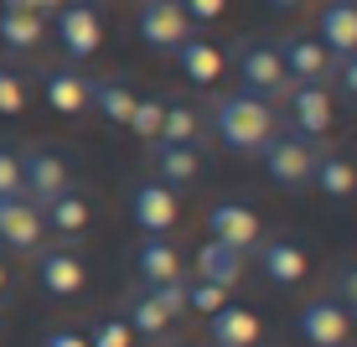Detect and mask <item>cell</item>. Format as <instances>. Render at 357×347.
<instances>
[{
	"instance_id": "1",
	"label": "cell",
	"mask_w": 357,
	"mask_h": 347,
	"mask_svg": "<svg viewBox=\"0 0 357 347\" xmlns=\"http://www.w3.org/2000/svg\"><path fill=\"white\" fill-rule=\"evenodd\" d=\"M213 135L233 156H259L280 135V115H275V104H264L254 94H223L213 104Z\"/></svg>"
},
{
	"instance_id": "2",
	"label": "cell",
	"mask_w": 357,
	"mask_h": 347,
	"mask_svg": "<svg viewBox=\"0 0 357 347\" xmlns=\"http://www.w3.org/2000/svg\"><path fill=\"white\" fill-rule=\"evenodd\" d=\"M316 156H321V140H305V135H295V130L275 135V140L259 151L264 177L275 182V187H285V192H305V187H311Z\"/></svg>"
},
{
	"instance_id": "3",
	"label": "cell",
	"mask_w": 357,
	"mask_h": 347,
	"mask_svg": "<svg viewBox=\"0 0 357 347\" xmlns=\"http://www.w3.org/2000/svg\"><path fill=\"white\" fill-rule=\"evenodd\" d=\"M233 68H238L243 94L264 98V104H275V98L290 94V73H285V63H280L275 42H249V36H243V42L233 47Z\"/></svg>"
},
{
	"instance_id": "4",
	"label": "cell",
	"mask_w": 357,
	"mask_h": 347,
	"mask_svg": "<svg viewBox=\"0 0 357 347\" xmlns=\"http://www.w3.org/2000/svg\"><path fill=\"white\" fill-rule=\"evenodd\" d=\"M135 31H140V42L155 47V52H176L197 27H192L187 10H181V0H140V10H135Z\"/></svg>"
},
{
	"instance_id": "5",
	"label": "cell",
	"mask_w": 357,
	"mask_h": 347,
	"mask_svg": "<svg viewBox=\"0 0 357 347\" xmlns=\"http://www.w3.org/2000/svg\"><path fill=\"white\" fill-rule=\"evenodd\" d=\"M337 98H331L326 83H295V89L285 94V119L295 135H305V140H321V135L331 130V119H337Z\"/></svg>"
},
{
	"instance_id": "6",
	"label": "cell",
	"mask_w": 357,
	"mask_h": 347,
	"mask_svg": "<svg viewBox=\"0 0 357 347\" xmlns=\"http://www.w3.org/2000/svg\"><path fill=\"white\" fill-rule=\"evenodd\" d=\"M52 27H57V42H63V52L73 57V63H89V57L104 47V21H98V6H63L52 16Z\"/></svg>"
},
{
	"instance_id": "7",
	"label": "cell",
	"mask_w": 357,
	"mask_h": 347,
	"mask_svg": "<svg viewBox=\"0 0 357 347\" xmlns=\"http://www.w3.org/2000/svg\"><path fill=\"white\" fill-rule=\"evenodd\" d=\"M130 218H135V228L145 233V239H166V228H176V218H181V202H176V192L161 187V182H140V187L130 192Z\"/></svg>"
},
{
	"instance_id": "8",
	"label": "cell",
	"mask_w": 357,
	"mask_h": 347,
	"mask_svg": "<svg viewBox=\"0 0 357 347\" xmlns=\"http://www.w3.org/2000/svg\"><path fill=\"white\" fill-rule=\"evenodd\" d=\"M68 187H73V171L57 151H42V145H36V151H21V192H26L36 207L63 197Z\"/></svg>"
},
{
	"instance_id": "9",
	"label": "cell",
	"mask_w": 357,
	"mask_h": 347,
	"mask_svg": "<svg viewBox=\"0 0 357 347\" xmlns=\"http://www.w3.org/2000/svg\"><path fill=\"white\" fill-rule=\"evenodd\" d=\"M42 207L31 202L26 192H16V197H0V244L6 249H16V254H36L42 249Z\"/></svg>"
},
{
	"instance_id": "10",
	"label": "cell",
	"mask_w": 357,
	"mask_h": 347,
	"mask_svg": "<svg viewBox=\"0 0 357 347\" xmlns=\"http://www.w3.org/2000/svg\"><path fill=\"white\" fill-rule=\"evenodd\" d=\"M207 228H213L218 244H228V249H238V254H249L254 244L264 239L259 213H254V207H243V202H218L213 213H207Z\"/></svg>"
},
{
	"instance_id": "11",
	"label": "cell",
	"mask_w": 357,
	"mask_h": 347,
	"mask_svg": "<svg viewBox=\"0 0 357 347\" xmlns=\"http://www.w3.org/2000/svg\"><path fill=\"white\" fill-rule=\"evenodd\" d=\"M295 332H301V342L311 347H342L352 332V311H342L337 301H311L301 306V316H295Z\"/></svg>"
},
{
	"instance_id": "12",
	"label": "cell",
	"mask_w": 357,
	"mask_h": 347,
	"mask_svg": "<svg viewBox=\"0 0 357 347\" xmlns=\"http://www.w3.org/2000/svg\"><path fill=\"white\" fill-rule=\"evenodd\" d=\"M275 52L290 73V89L295 83H326L331 78V57H326V47L316 42V36H280Z\"/></svg>"
},
{
	"instance_id": "13",
	"label": "cell",
	"mask_w": 357,
	"mask_h": 347,
	"mask_svg": "<svg viewBox=\"0 0 357 347\" xmlns=\"http://www.w3.org/2000/svg\"><path fill=\"white\" fill-rule=\"evenodd\" d=\"M316 42L326 47L331 63L357 57V0H331L321 16H316Z\"/></svg>"
},
{
	"instance_id": "14",
	"label": "cell",
	"mask_w": 357,
	"mask_h": 347,
	"mask_svg": "<svg viewBox=\"0 0 357 347\" xmlns=\"http://www.w3.org/2000/svg\"><path fill=\"white\" fill-rule=\"evenodd\" d=\"M254 254H259V270H264L269 285H301L305 270H311L305 249H301V244H290V239H259V244H254Z\"/></svg>"
},
{
	"instance_id": "15",
	"label": "cell",
	"mask_w": 357,
	"mask_h": 347,
	"mask_svg": "<svg viewBox=\"0 0 357 347\" xmlns=\"http://www.w3.org/2000/svg\"><path fill=\"white\" fill-rule=\"evenodd\" d=\"M42 94H47V109H52V115H83V109H89V78H83L73 63L47 68Z\"/></svg>"
},
{
	"instance_id": "16",
	"label": "cell",
	"mask_w": 357,
	"mask_h": 347,
	"mask_svg": "<svg viewBox=\"0 0 357 347\" xmlns=\"http://www.w3.org/2000/svg\"><path fill=\"white\" fill-rule=\"evenodd\" d=\"M36 285H42L47 295H57V301H73V295L83 290V259L68 254V249H47L36 259Z\"/></svg>"
},
{
	"instance_id": "17",
	"label": "cell",
	"mask_w": 357,
	"mask_h": 347,
	"mask_svg": "<svg viewBox=\"0 0 357 347\" xmlns=\"http://www.w3.org/2000/svg\"><path fill=\"white\" fill-rule=\"evenodd\" d=\"M259 316L249 306H223V311L207 316V337L213 347H259Z\"/></svg>"
},
{
	"instance_id": "18",
	"label": "cell",
	"mask_w": 357,
	"mask_h": 347,
	"mask_svg": "<svg viewBox=\"0 0 357 347\" xmlns=\"http://www.w3.org/2000/svg\"><path fill=\"white\" fill-rule=\"evenodd\" d=\"M238 275H243V254L228 249V244H218V239H207L202 249H197V259H192V280H207V285L233 290Z\"/></svg>"
},
{
	"instance_id": "19",
	"label": "cell",
	"mask_w": 357,
	"mask_h": 347,
	"mask_svg": "<svg viewBox=\"0 0 357 347\" xmlns=\"http://www.w3.org/2000/svg\"><path fill=\"white\" fill-rule=\"evenodd\" d=\"M151 166H155V182L171 187V192L192 187V182L202 177V156H197V145H155Z\"/></svg>"
},
{
	"instance_id": "20",
	"label": "cell",
	"mask_w": 357,
	"mask_h": 347,
	"mask_svg": "<svg viewBox=\"0 0 357 347\" xmlns=\"http://www.w3.org/2000/svg\"><path fill=\"white\" fill-rule=\"evenodd\" d=\"M311 187L326 192L331 202H347V197H357V166H352V156L321 151V156H316V171H311Z\"/></svg>"
},
{
	"instance_id": "21",
	"label": "cell",
	"mask_w": 357,
	"mask_h": 347,
	"mask_svg": "<svg viewBox=\"0 0 357 347\" xmlns=\"http://www.w3.org/2000/svg\"><path fill=\"white\" fill-rule=\"evenodd\" d=\"M171 57L181 63V73H187L192 83H218V78H223V68H228L223 47H213L207 36H187V42H181Z\"/></svg>"
},
{
	"instance_id": "22",
	"label": "cell",
	"mask_w": 357,
	"mask_h": 347,
	"mask_svg": "<svg viewBox=\"0 0 357 347\" xmlns=\"http://www.w3.org/2000/svg\"><path fill=\"white\" fill-rule=\"evenodd\" d=\"M135 98L140 94H130V83H119V78H89V109H98V119H109L119 130L130 125Z\"/></svg>"
},
{
	"instance_id": "23",
	"label": "cell",
	"mask_w": 357,
	"mask_h": 347,
	"mask_svg": "<svg viewBox=\"0 0 357 347\" xmlns=\"http://www.w3.org/2000/svg\"><path fill=\"white\" fill-rule=\"evenodd\" d=\"M42 228H47V233H63V239L83 233V228H89V197H78V192L68 187L63 197L42 202Z\"/></svg>"
},
{
	"instance_id": "24",
	"label": "cell",
	"mask_w": 357,
	"mask_h": 347,
	"mask_svg": "<svg viewBox=\"0 0 357 347\" xmlns=\"http://www.w3.org/2000/svg\"><path fill=\"white\" fill-rule=\"evenodd\" d=\"M135 270H140L145 285H166V280H181L187 270H181L176 249H171L166 239H145L140 249H135Z\"/></svg>"
},
{
	"instance_id": "25",
	"label": "cell",
	"mask_w": 357,
	"mask_h": 347,
	"mask_svg": "<svg viewBox=\"0 0 357 347\" xmlns=\"http://www.w3.org/2000/svg\"><path fill=\"white\" fill-rule=\"evenodd\" d=\"M207 130V119L197 115L187 98H166V115H161V140L155 145H197Z\"/></svg>"
},
{
	"instance_id": "26",
	"label": "cell",
	"mask_w": 357,
	"mask_h": 347,
	"mask_svg": "<svg viewBox=\"0 0 357 347\" xmlns=\"http://www.w3.org/2000/svg\"><path fill=\"white\" fill-rule=\"evenodd\" d=\"M42 42V16L36 10H0V47L6 52H31Z\"/></svg>"
},
{
	"instance_id": "27",
	"label": "cell",
	"mask_w": 357,
	"mask_h": 347,
	"mask_svg": "<svg viewBox=\"0 0 357 347\" xmlns=\"http://www.w3.org/2000/svg\"><path fill=\"white\" fill-rule=\"evenodd\" d=\"M125 327H130V337H161L171 327V316L151 301V290H135L130 306H125Z\"/></svg>"
},
{
	"instance_id": "28",
	"label": "cell",
	"mask_w": 357,
	"mask_h": 347,
	"mask_svg": "<svg viewBox=\"0 0 357 347\" xmlns=\"http://www.w3.org/2000/svg\"><path fill=\"white\" fill-rule=\"evenodd\" d=\"M161 115H166V98H135V109H130V135L135 140H145V145H155L161 140Z\"/></svg>"
},
{
	"instance_id": "29",
	"label": "cell",
	"mask_w": 357,
	"mask_h": 347,
	"mask_svg": "<svg viewBox=\"0 0 357 347\" xmlns=\"http://www.w3.org/2000/svg\"><path fill=\"white\" fill-rule=\"evenodd\" d=\"M223 306H228V290H223V285H207V280H192V275H187V311L213 316V311H223Z\"/></svg>"
},
{
	"instance_id": "30",
	"label": "cell",
	"mask_w": 357,
	"mask_h": 347,
	"mask_svg": "<svg viewBox=\"0 0 357 347\" xmlns=\"http://www.w3.org/2000/svg\"><path fill=\"white\" fill-rule=\"evenodd\" d=\"M21 109H26V78H21L16 68H6V63H0V115H6V119H16Z\"/></svg>"
},
{
	"instance_id": "31",
	"label": "cell",
	"mask_w": 357,
	"mask_h": 347,
	"mask_svg": "<svg viewBox=\"0 0 357 347\" xmlns=\"http://www.w3.org/2000/svg\"><path fill=\"white\" fill-rule=\"evenodd\" d=\"M145 290H151V301L161 306L171 321L187 316V275H181V280H166V285H145Z\"/></svg>"
},
{
	"instance_id": "32",
	"label": "cell",
	"mask_w": 357,
	"mask_h": 347,
	"mask_svg": "<svg viewBox=\"0 0 357 347\" xmlns=\"http://www.w3.org/2000/svg\"><path fill=\"white\" fill-rule=\"evenodd\" d=\"M89 347H130V327H125V316H104L93 327V342Z\"/></svg>"
},
{
	"instance_id": "33",
	"label": "cell",
	"mask_w": 357,
	"mask_h": 347,
	"mask_svg": "<svg viewBox=\"0 0 357 347\" xmlns=\"http://www.w3.org/2000/svg\"><path fill=\"white\" fill-rule=\"evenodd\" d=\"M16 192H21V151L0 145V197H16Z\"/></svg>"
},
{
	"instance_id": "34",
	"label": "cell",
	"mask_w": 357,
	"mask_h": 347,
	"mask_svg": "<svg viewBox=\"0 0 357 347\" xmlns=\"http://www.w3.org/2000/svg\"><path fill=\"white\" fill-rule=\"evenodd\" d=\"M181 10L192 16V27H202V21H218L228 10V0H181Z\"/></svg>"
},
{
	"instance_id": "35",
	"label": "cell",
	"mask_w": 357,
	"mask_h": 347,
	"mask_svg": "<svg viewBox=\"0 0 357 347\" xmlns=\"http://www.w3.org/2000/svg\"><path fill=\"white\" fill-rule=\"evenodd\" d=\"M331 78H337V89L357 104V57H342V63H331Z\"/></svg>"
},
{
	"instance_id": "36",
	"label": "cell",
	"mask_w": 357,
	"mask_h": 347,
	"mask_svg": "<svg viewBox=\"0 0 357 347\" xmlns=\"http://www.w3.org/2000/svg\"><path fill=\"white\" fill-rule=\"evenodd\" d=\"M337 306L342 311H357V265H347L337 275Z\"/></svg>"
},
{
	"instance_id": "37",
	"label": "cell",
	"mask_w": 357,
	"mask_h": 347,
	"mask_svg": "<svg viewBox=\"0 0 357 347\" xmlns=\"http://www.w3.org/2000/svg\"><path fill=\"white\" fill-rule=\"evenodd\" d=\"M42 347H89V337H78V332H47Z\"/></svg>"
},
{
	"instance_id": "38",
	"label": "cell",
	"mask_w": 357,
	"mask_h": 347,
	"mask_svg": "<svg viewBox=\"0 0 357 347\" xmlns=\"http://www.w3.org/2000/svg\"><path fill=\"white\" fill-rule=\"evenodd\" d=\"M63 6H73V0H31V10H36V16H57V10H63Z\"/></svg>"
},
{
	"instance_id": "39",
	"label": "cell",
	"mask_w": 357,
	"mask_h": 347,
	"mask_svg": "<svg viewBox=\"0 0 357 347\" xmlns=\"http://www.w3.org/2000/svg\"><path fill=\"white\" fill-rule=\"evenodd\" d=\"M0 10H31V0H0Z\"/></svg>"
},
{
	"instance_id": "40",
	"label": "cell",
	"mask_w": 357,
	"mask_h": 347,
	"mask_svg": "<svg viewBox=\"0 0 357 347\" xmlns=\"http://www.w3.org/2000/svg\"><path fill=\"white\" fill-rule=\"evenodd\" d=\"M10 290V270H6V259H0V295Z\"/></svg>"
},
{
	"instance_id": "41",
	"label": "cell",
	"mask_w": 357,
	"mask_h": 347,
	"mask_svg": "<svg viewBox=\"0 0 357 347\" xmlns=\"http://www.w3.org/2000/svg\"><path fill=\"white\" fill-rule=\"evenodd\" d=\"M269 6H275V10H295L301 0H269Z\"/></svg>"
},
{
	"instance_id": "42",
	"label": "cell",
	"mask_w": 357,
	"mask_h": 347,
	"mask_svg": "<svg viewBox=\"0 0 357 347\" xmlns=\"http://www.w3.org/2000/svg\"><path fill=\"white\" fill-rule=\"evenodd\" d=\"M78 6H98V0H78Z\"/></svg>"
}]
</instances>
